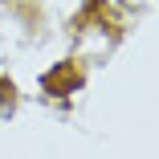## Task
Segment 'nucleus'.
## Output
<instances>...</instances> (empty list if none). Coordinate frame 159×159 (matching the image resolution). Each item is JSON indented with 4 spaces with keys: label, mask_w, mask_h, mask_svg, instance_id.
<instances>
[{
    "label": "nucleus",
    "mask_w": 159,
    "mask_h": 159,
    "mask_svg": "<svg viewBox=\"0 0 159 159\" xmlns=\"http://www.w3.org/2000/svg\"><path fill=\"white\" fill-rule=\"evenodd\" d=\"M45 86H49V90H66V86H78V74H74V70L49 74V78H45Z\"/></svg>",
    "instance_id": "1"
}]
</instances>
